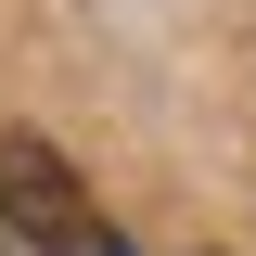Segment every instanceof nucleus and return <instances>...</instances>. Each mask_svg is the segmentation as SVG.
<instances>
[{"label": "nucleus", "instance_id": "obj_3", "mask_svg": "<svg viewBox=\"0 0 256 256\" xmlns=\"http://www.w3.org/2000/svg\"><path fill=\"white\" fill-rule=\"evenodd\" d=\"M0 256H26V244H13V230H0Z\"/></svg>", "mask_w": 256, "mask_h": 256}, {"label": "nucleus", "instance_id": "obj_1", "mask_svg": "<svg viewBox=\"0 0 256 256\" xmlns=\"http://www.w3.org/2000/svg\"><path fill=\"white\" fill-rule=\"evenodd\" d=\"M0 230L26 256H90L102 244V205L77 192V166H64L38 128H0Z\"/></svg>", "mask_w": 256, "mask_h": 256}, {"label": "nucleus", "instance_id": "obj_2", "mask_svg": "<svg viewBox=\"0 0 256 256\" xmlns=\"http://www.w3.org/2000/svg\"><path fill=\"white\" fill-rule=\"evenodd\" d=\"M90 256H128V244H116V230H102V244H90Z\"/></svg>", "mask_w": 256, "mask_h": 256}]
</instances>
